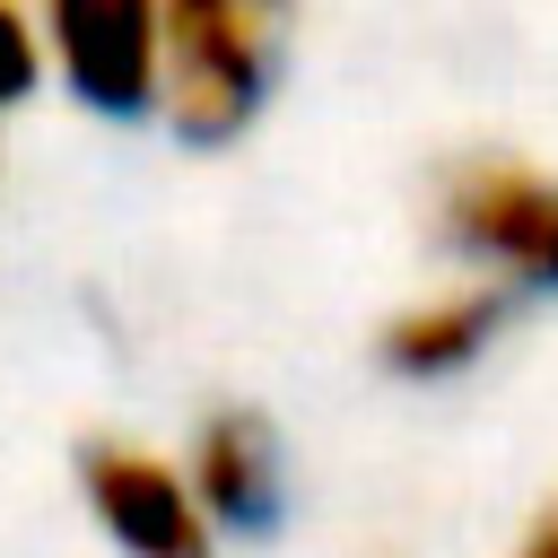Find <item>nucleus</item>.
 I'll return each instance as SVG.
<instances>
[{
    "label": "nucleus",
    "mask_w": 558,
    "mask_h": 558,
    "mask_svg": "<svg viewBox=\"0 0 558 558\" xmlns=\"http://www.w3.org/2000/svg\"><path fill=\"white\" fill-rule=\"evenodd\" d=\"M270 96V17L244 0H174L157 9V113L218 148L235 140Z\"/></svg>",
    "instance_id": "obj_1"
},
{
    "label": "nucleus",
    "mask_w": 558,
    "mask_h": 558,
    "mask_svg": "<svg viewBox=\"0 0 558 558\" xmlns=\"http://www.w3.org/2000/svg\"><path fill=\"white\" fill-rule=\"evenodd\" d=\"M445 235L506 279L558 288V174L523 157H471L445 174Z\"/></svg>",
    "instance_id": "obj_2"
},
{
    "label": "nucleus",
    "mask_w": 558,
    "mask_h": 558,
    "mask_svg": "<svg viewBox=\"0 0 558 558\" xmlns=\"http://www.w3.org/2000/svg\"><path fill=\"white\" fill-rule=\"evenodd\" d=\"M78 488H87V514L105 523V541L131 558H209L218 549L192 480L148 445H87Z\"/></svg>",
    "instance_id": "obj_3"
},
{
    "label": "nucleus",
    "mask_w": 558,
    "mask_h": 558,
    "mask_svg": "<svg viewBox=\"0 0 558 558\" xmlns=\"http://www.w3.org/2000/svg\"><path fill=\"white\" fill-rule=\"evenodd\" d=\"M44 70H61L87 105L105 113H148L157 105V9L131 0H61L35 17Z\"/></svg>",
    "instance_id": "obj_4"
},
{
    "label": "nucleus",
    "mask_w": 558,
    "mask_h": 558,
    "mask_svg": "<svg viewBox=\"0 0 558 558\" xmlns=\"http://www.w3.org/2000/svg\"><path fill=\"white\" fill-rule=\"evenodd\" d=\"M183 480H192V497H201L209 532H218V523L262 532V523L279 514V445H270V427H262L253 410H218V418L201 427V445H192Z\"/></svg>",
    "instance_id": "obj_5"
},
{
    "label": "nucleus",
    "mask_w": 558,
    "mask_h": 558,
    "mask_svg": "<svg viewBox=\"0 0 558 558\" xmlns=\"http://www.w3.org/2000/svg\"><path fill=\"white\" fill-rule=\"evenodd\" d=\"M497 323H506V296H497V288L418 296V305H401V314L384 323V366H392V375H418V384L462 375V366L497 340Z\"/></svg>",
    "instance_id": "obj_6"
},
{
    "label": "nucleus",
    "mask_w": 558,
    "mask_h": 558,
    "mask_svg": "<svg viewBox=\"0 0 558 558\" xmlns=\"http://www.w3.org/2000/svg\"><path fill=\"white\" fill-rule=\"evenodd\" d=\"M35 78H44V35H35V17H26V9H0V113H9V105H26V96H35Z\"/></svg>",
    "instance_id": "obj_7"
},
{
    "label": "nucleus",
    "mask_w": 558,
    "mask_h": 558,
    "mask_svg": "<svg viewBox=\"0 0 558 558\" xmlns=\"http://www.w3.org/2000/svg\"><path fill=\"white\" fill-rule=\"evenodd\" d=\"M514 558H558V506H541V523L514 541Z\"/></svg>",
    "instance_id": "obj_8"
}]
</instances>
